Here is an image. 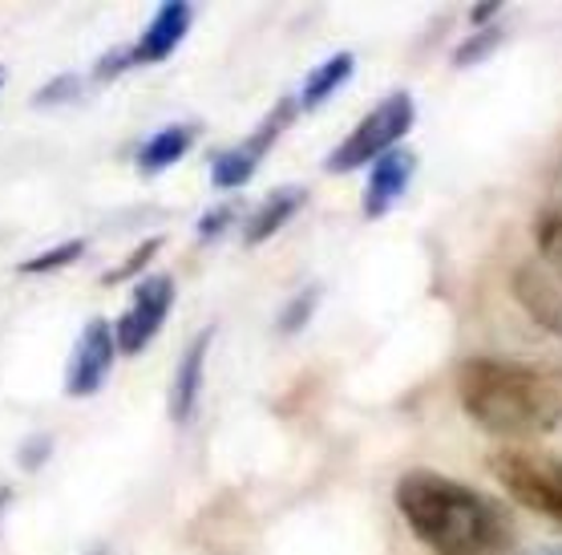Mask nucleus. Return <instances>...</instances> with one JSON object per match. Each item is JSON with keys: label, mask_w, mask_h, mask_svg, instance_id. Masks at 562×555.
<instances>
[{"label": "nucleus", "mask_w": 562, "mask_h": 555, "mask_svg": "<svg viewBox=\"0 0 562 555\" xmlns=\"http://www.w3.org/2000/svg\"><path fill=\"white\" fill-rule=\"evenodd\" d=\"M526 555H562V543H542V547H535V552Z\"/></svg>", "instance_id": "25"}, {"label": "nucleus", "mask_w": 562, "mask_h": 555, "mask_svg": "<svg viewBox=\"0 0 562 555\" xmlns=\"http://www.w3.org/2000/svg\"><path fill=\"white\" fill-rule=\"evenodd\" d=\"M9 503H13V491H9V487H0V515L9 511Z\"/></svg>", "instance_id": "26"}, {"label": "nucleus", "mask_w": 562, "mask_h": 555, "mask_svg": "<svg viewBox=\"0 0 562 555\" xmlns=\"http://www.w3.org/2000/svg\"><path fill=\"white\" fill-rule=\"evenodd\" d=\"M93 555H105V552H93Z\"/></svg>", "instance_id": "28"}, {"label": "nucleus", "mask_w": 562, "mask_h": 555, "mask_svg": "<svg viewBox=\"0 0 562 555\" xmlns=\"http://www.w3.org/2000/svg\"><path fill=\"white\" fill-rule=\"evenodd\" d=\"M498 41H502L498 29H486V33H477V37H470L465 45H458V49H453V65H461V69H465V65H477L482 57H490V53L498 49Z\"/></svg>", "instance_id": "19"}, {"label": "nucleus", "mask_w": 562, "mask_h": 555, "mask_svg": "<svg viewBox=\"0 0 562 555\" xmlns=\"http://www.w3.org/2000/svg\"><path fill=\"white\" fill-rule=\"evenodd\" d=\"M162 252V235H150V240H142L134 252H130L122 264H117L114 271H105V285H126V280H134V276H142V271L150 268L154 256Z\"/></svg>", "instance_id": "17"}, {"label": "nucleus", "mask_w": 562, "mask_h": 555, "mask_svg": "<svg viewBox=\"0 0 562 555\" xmlns=\"http://www.w3.org/2000/svg\"><path fill=\"white\" fill-rule=\"evenodd\" d=\"M81 256H86V240H61V244L45 247V252H37V256L21 259L16 271H21V276H45V271L69 268V264H77Z\"/></svg>", "instance_id": "16"}, {"label": "nucleus", "mask_w": 562, "mask_h": 555, "mask_svg": "<svg viewBox=\"0 0 562 555\" xmlns=\"http://www.w3.org/2000/svg\"><path fill=\"white\" fill-rule=\"evenodd\" d=\"M510 288L518 304L535 317V324L562 336V271H554L542 259H526V264L514 268Z\"/></svg>", "instance_id": "8"}, {"label": "nucleus", "mask_w": 562, "mask_h": 555, "mask_svg": "<svg viewBox=\"0 0 562 555\" xmlns=\"http://www.w3.org/2000/svg\"><path fill=\"white\" fill-rule=\"evenodd\" d=\"M458 401L473 426L498 439H538L562 426V369L470 357L458 369Z\"/></svg>", "instance_id": "2"}, {"label": "nucleus", "mask_w": 562, "mask_h": 555, "mask_svg": "<svg viewBox=\"0 0 562 555\" xmlns=\"http://www.w3.org/2000/svg\"><path fill=\"white\" fill-rule=\"evenodd\" d=\"M191 143H194V126H187V122L158 130V134H150L138 146V170L142 175H162V170H170L191 151Z\"/></svg>", "instance_id": "13"}, {"label": "nucleus", "mask_w": 562, "mask_h": 555, "mask_svg": "<svg viewBox=\"0 0 562 555\" xmlns=\"http://www.w3.org/2000/svg\"><path fill=\"white\" fill-rule=\"evenodd\" d=\"M49 451H53L49 434H37V439H29L25 446H21V466H25V470H33V466H41L45 458H49Z\"/></svg>", "instance_id": "23"}, {"label": "nucleus", "mask_w": 562, "mask_h": 555, "mask_svg": "<svg viewBox=\"0 0 562 555\" xmlns=\"http://www.w3.org/2000/svg\"><path fill=\"white\" fill-rule=\"evenodd\" d=\"M191 25H194V4H187V0H167V4H158V13L150 16L146 33L130 45V62L134 65L167 62L170 53L182 45V37L191 33Z\"/></svg>", "instance_id": "9"}, {"label": "nucleus", "mask_w": 562, "mask_h": 555, "mask_svg": "<svg viewBox=\"0 0 562 555\" xmlns=\"http://www.w3.org/2000/svg\"><path fill=\"white\" fill-rule=\"evenodd\" d=\"M81 93V78L77 74H57V78L45 86V90L33 98V106H57V102H74Z\"/></svg>", "instance_id": "20"}, {"label": "nucleus", "mask_w": 562, "mask_h": 555, "mask_svg": "<svg viewBox=\"0 0 562 555\" xmlns=\"http://www.w3.org/2000/svg\"><path fill=\"white\" fill-rule=\"evenodd\" d=\"M490 470L514 503L562 528V458L530 446H506L490 458Z\"/></svg>", "instance_id": "3"}, {"label": "nucleus", "mask_w": 562, "mask_h": 555, "mask_svg": "<svg viewBox=\"0 0 562 555\" xmlns=\"http://www.w3.org/2000/svg\"><path fill=\"white\" fill-rule=\"evenodd\" d=\"M295 110H300V102L283 98V102L263 118V126H259L247 143L231 146V151H223V155L211 163V182H215L218 191H239V187L251 182V175L259 170V163H263V155L271 151V143L288 130V122L295 118Z\"/></svg>", "instance_id": "6"}, {"label": "nucleus", "mask_w": 562, "mask_h": 555, "mask_svg": "<svg viewBox=\"0 0 562 555\" xmlns=\"http://www.w3.org/2000/svg\"><path fill=\"white\" fill-rule=\"evenodd\" d=\"M175 297H179L175 276H167V271L142 276L138 288H134V297H130V309L122 312L114 324L117 353L134 357V353L146 349L154 336L162 333V324H167L170 309H175Z\"/></svg>", "instance_id": "5"}, {"label": "nucleus", "mask_w": 562, "mask_h": 555, "mask_svg": "<svg viewBox=\"0 0 562 555\" xmlns=\"http://www.w3.org/2000/svg\"><path fill=\"white\" fill-rule=\"evenodd\" d=\"M304 203H307V187H300V182H283V187L268 191L263 199H259L256 211H251V220H247L244 244L247 247L268 244V240L280 232L283 223H292L295 215H300V207H304Z\"/></svg>", "instance_id": "12"}, {"label": "nucleus", "mask_w": 562, "mask_h": 555, "mask_svg": "<svg viewBox=\"0 0 562 555\" xmlns=\"http://www.w3.org/2000/svg\"><path fill=\"white\" fill-rule=\"evenodd\" d=\"M413 175H417V155L405 146H393L389 155L376 158L369 170V187H364V215L369 220L389 215L401 203V195L409 191Z\"/></svg>", "instance_id": "10"}, {"label": "nucleus", "mask_w": 562, "mask_h": 555, "mask_svg": "<svg viewBox=\"0 0 562 555\" xmlns=\"http://www.w3.org/2000/svg\"><path fill=\"white\" fill-rule=\"evenodd\" d=\"M498 0H486V4H473V25H490V21H494V16H498Z\"/></svg>", "instance_id": "24"}, {"label": "nucleus", "mask_w": 562, "mask_h": 555, "mask_svg": "<svg viewBox=\"0 0 562 555\" xmlns=\"http://www.w3.org/2000/svg\"><path fill=\"white\" fill-rule=\"evenodd\" d=\"M352 69H357V57H352V53H336V57H328L324 65H316V69L307 74L304 90H300V110H316V106L328 102V98L352 78Z\"/></svg>", "instance_id": "14"}, {"label": "nucleus", "mask_w": 562, "mask_h": 555, "mask_svg": "<svg viewBox=\"0 0 562 555\" xmlns=\"http://www.w3.org/2000/svg\"><path fill=\"white\" fill-rule=\"evenodd\" d=\"M413 122H417L413 93H405V90L389 93V98H381V102L372 106L369 114H364V122H360L345 143L328 155L324 170H333V175H352V170H360L364 163H376V158L389 155L393 146H401V138L413 130Z\"/></svg>", "instance_id": "4"}, {"label": "nucleus", "mask_w": 562, "mask_h": 555, "mask_svg": "<svg viewBox=\"0 0 562 555\" xmlns=\"http://www.w3.org/2000/svg\"><path fill=\"white\" fill-rule=\"evenodd\" d=\"M211 341H215V324H206L203 333L194 336L191 345L182 349L179 374H175V386H170V422L175 426H187L194 418V406L203 398V377H206V353H211Z\"/></svg>", "instance_id": "11"}, {"label": "nucleus", "mask_w": 562, "mask_h": 555, "mask_svg": "<svg viewBox=\"0 0 562 555\" xmlns=\"http://www.w3.org/2000/svg\"><path fill=\"white\" fill-rule=\"evenodd\" d=\"M316 300H319L316 285H307L304 292H295V297L288 300V309L280 312V333H300L307 324V317L316 312Z\"/></svg>", "instance_id": "18"}, {"label": "nucleus", "mask_w": 562, "mask_h": 555, "mask_svg": "<svg viewBox=\"0 0 562 555\" xmlns=\"http://www.w3.org/2000/svg\"><path fill=\"white\" fill-rule=\"evenodd\" d=\"M235 220H239V207H235V203H218L215 211H206L203 220H199V240H206V244H211V240L227 232Z\"/></svg>", "instance_id": "21"}, {"label": "nucleus", "mask_w": 562, "mask_h": 555, "mask_svg": "<svg viewBox=\"0 0 562 555\" xmlns=\"http://www.w3.org/2000/svg\"><path fill=\"white\" fill-rule=\"evenodd\" d=\"M396 507L434 555H510L514 523L490 495L437 470H409L396 482Z\"/></svg>", "instance_id": "1"}, {"label": "nucleus", "mask_w": 562, "mask_h": 555, "mask_svg": "<svg viewBox=\"0 0 562 555\" xmlns=\"http://www.w3.org/2000/svg\"><path fill=\"white\" fill-rule=\"evenodd\" d=\"M0 86H4V69H0Z\"/></svg>", "instance_id": "27"}, {"label": "nucleus", "mask_w": 562, "mask_h": 555, "mask_svg": "<svg viewBox=\"0 0 562 555\" xmlns=\"http://www.w3.org/2000/svg\"><path fill=\"white\" fill-rule=\"evenodd\" d=\"M114 357H117L114 324L102 321V317L86 321L81 341H77L74 357H69V369H65V398H93L110 381Z\"/></svg>", "instance_id": "7"}, {"label": "nucleus", "mask_w": 562, "mask_h": 555, "mask_svg": "<svg viewBox=\"0 0 562 555\" xmlns=\"http://www.w3.org/2000/svg\"><path fill=\"white\" fill-rule=\"evenodd\" d=\"M130 65H134V62H130V45H122V49H110L102 62L93 65V78L110 81V78H117V74H126Z\"/></svg>", "instance_id": "22"}, {"label": "nucleus", "mask_w": 562, "mask_h": 555, "mask_svg": "<svg viewBox=\"0 0 562 555\" xmlns=\"http://www.w3.org/2000/svg\"><path fill=\"white\" fill-rule=\"evenodd\" d=\"M535 244L538 259L562 271V203H547L535 215Z\"/></svg>", "instance_id": "15"}]
</instances>
